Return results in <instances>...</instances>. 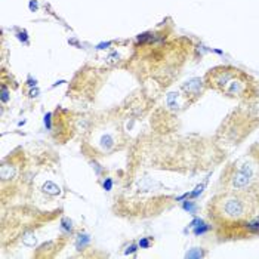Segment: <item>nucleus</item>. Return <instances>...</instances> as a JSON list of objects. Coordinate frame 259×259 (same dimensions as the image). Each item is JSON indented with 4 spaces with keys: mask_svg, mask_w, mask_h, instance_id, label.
I'll use <instances>...</instances> for the list:
<instances>
[{
    "mask_svg": "<svg viewBox=\"0 0 259 259\" xmlns=\"http://www.w3.org/2000/svg\"><path fill=\"white\" fill-rule=\"evenodd\" d=\"M204 84L206 88L234 100L250 101L259 95L255 79L231 65H220L207 71L204 76Z\"/></svg>",
    "mask_w": 259,
    "mask_h": 259,
    "instance_id": "2",
    "label": "nucleus"
},
{
    "mask_svg": "<svg viewBox=\"0 0 259 259\" xmlns=\"http://www.w3.org/2000/svg\"><path fill=\"white\" fill-rule=\"evenodd\" d=\"M207 217L227 233L259 234V200L253 191L222 190L209 201Z\"/></svg>",
    "mask_w": 259,
    "mask_h": 259,
    "instance_id": "1",
    "label": "nucleus"
},
{
    "mask_svg": "<svg viewBox=\"0 0 259 259\" xmlns=\"http://www.w3.org/2000/svg\"><path fill=\"white\" fill-rule=\"evenodd\" d=\"M221 184L224 190L237 191H255L259 185V157L249 154L234 163L222 172Z\"/></svg>",
    "mask_w": 259,
    "mask_h": 259,
    "instance_id": "3",
    "label": "nucleus"
}]
</instances>
